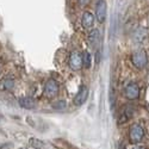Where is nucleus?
<instances>
[{
	"label": "nucleus",
	"mask_w": 149,
	"mask_h": 149,
	"mask_svg": "<svg viewBox=\"0 0 149 149\" xmlns=\"http://www.w3.org/2000/svg\"><path fill=\"white\" fill-rule=\"evenodd\" d=\"M143 136H144V131L141 125H139V124L131 125V128L129 130V141L131 143H134V144L140 143L143 140Z\"/></svg>",
	"instance_id": "nucleus-1"
},
{
	"label": "nucleus",
	"mask_w": 149,
	"mask_h": 149,
	"mask_svg": "<svg viewBox=\"0 0 149 149\" xmlns=\"http://www.w3.org/2000/svg\"><path fill=\"white\" fill-rule=\"evenodd\" d=\"M131 62L136 68H144L147 62H148V57L144 50H136L132 55H131Z\"/></svg>",
	"instance_id": "nucleus-2"
},
{
	"label": "nucleus",
	"mask_w": 149,
	"mask_h": 149,
	"mask_svg": "<svg viewBox=\"0 0 149 149\" xmlns=\"http://www.w3.org/2000/svg\"><path fill=\"white\" fill-rule=\"evenodd\" d=\"M58 93V84L54 79H49L44 85V95L47 98H55Z\"/></svg>",
	"instance_id": "nucleus-3"
},
{
	"label": "nucleus",
	"mask_w": 149,
	"mask_h": 149,
	"mask_svg": "<svg viewBox=\"0 0 149 149\" xmlns=\"http://www.w3.org/2000/svg\"><path fill=\"white\" fill-rule=\"evenodd\" d=\"M69 67L73 70H80L82 67V55L78 52H73L69 56Z\"/></svg>",
	"instance_id": "nucleus-4"
},
{
	"label": "nucleus",
	"mask_w": 149,
	"mask_h": 149,
	"mask_svg": "<svg viewBox=\"0 0 149 149\" xmlns=\"http://www.w3.org/2000/svg\"><path fill=\"white\" fill-rule=\"evenodd\" d=\"M87 98H88V88H87V86L82 85L80 87V90L78 91L77 95L74 97V104H75L77 106H81L86 103Z\"/></svg>",
	"instance_id": "nucleus-5"
},
{
	"label": "nucleus",
	"mask_w": 149,
	"mask_h": 149,
	"mask_svg": "<svg viewBox=\"0 0 149 149\" xmlns=\"http://www.w3.org/2000/svg\"><path fill=\"white\" fill-rule=\"evenodd\" d=\"M95 17L99 23H104L106 19V3L105 0H98L95 5Z\"/></svg>",
	"instance_id": "nucleus-6"
},
{
	"label": "nucleus",
	"mask_w": 149,
	"mask_h": 149,
	"mask_svg": "<svg viewBox=\"0 0 149 149\" xmlns=\"http://www.w3.org/2000/svg\"><path fill=\"white\" fill-rule=\"evenodd\" d=\"M124 95L128 99H130V100L137 99L140 97V87L137 86V84H135V82L129 84L125 87V90H124Z\"/></svg>",
	"instance_id": "nucleus-7"
},
{
	"label": "nucleus",
	"mask_w": 149,
	"mask_h": 149,
	"mask_svg": "<svg viewBox=\"0 0 149 149\" xmlns=\"http://www.w3.org/2000/svg\"><path fill=\"white\" fill-rule=\"evenodd\" d=\"M134 115V107L132 106H124L120 111V113H119V117L117 119V123L118 124H123V123H125L128 122Z\"/></svg>",
	"instance_id": "nucleus-8"
},
{
	"label": "nucleus",
	"mask_w": 149,
	"mask_h": 149,
	"mask_svg": "<svg viewBox=\"0 0 149 149\" xmlns=\"http://www.w3.org/2000/svg\"><path fill=\"white\" fill-rule=\"evenodd\" d=\"M19 105L23 107V109H26V110H32L37 106V103L33 100L32 98L30 97H24V98H20L18 100Z\"/></svg>",
	"instance_id": "nucleus-9"
},
{
	"label": "nucleus",
	"mask_w": 149,
	"mask_h": 149,
	"mask_svg": "<svg viewBox=\"0 0 149 149\" xmlns=\"http://www.w3.org/2000/svg\"><path fill=\"white\" fill-rule=\"evenodd\" d=\"M81 24L85 29H91L94 24V16L91 12H85L82 15V19H81Z\"/></svg>",
	"instance_id": "nucleus-10"
},
{
	"label": "nucleus",
	"mask_w": 149,
	"mask_h": 149,
	"mask_svg": "<svg viewBox=\"0 0 149 149\" xmlns=\"http://www.w3.org/2000/svg\"><path fill=\"white\" fill-rule=\"evenodd\" d=\"M99 41H100V33H99V31L97 29L92 30L90 32V36H88V43H90V45L95 48L98 45Z\"/></svg>",
	"instance_id": "nucleus-11"
},
{
	"label": "nucleus",
	"mask_w": 149,
	"mask_h": 149,
	"mask_svg": "<svg viewBox=\"0 0 149 149\" xmlns=\"http://www.w3.org/2000/svg\"><path fill=\"white\" fill-rule=\"evenodd\" d=\"M147 37V31L143 29V28H140L136 30V32L134 33V40L137 41V42H142L144 41V38Z\"/></svg>",
	"instance_id": "nucleus-12"
},
{
	"label": "nucleus",
	"mask_w": 149,
	"mask_h": 149,
	"mask_svg": "<svg viewBox=\"0 0 149 149\" xmlns=\"http://www.w3.org/2000/svg\"><path fill=\"white\" fill-rule=\"evenodd\" d=\"M82 66L85 68H91V63H92V57H91V54L88 52H84L82 54Z\"/></svg>",
	"instance_id": "nucleus-13"
},
{
	"label": "nucleus",
	"mask_w": 149,
	"mask_h": 149,
	"mask_svg": "<svg viewBox=\"0 0 149 149\" xmlns=\"http://www.w3.org/2000/svg\"><path fill=\"white\" fill-rule=\"evenodd\" d=\"M29 143H30V146L33 147L35 149H47L45 143L42 142V141H40V140H37V139H31V140L29 141Z\"/></svg>",
	"instance_id": "nucleus-14"
},
{
	"label": "nucleus",
	"mask_w": 149,
	"mask_h": 149,
	"mask_svg": "<svg viewBox=\"0 0 149 149\" xmlns=\"http://www.w3.org/2000/svg\"><path fill=\"white\" fill-rule=\"evenodd\" d=\"M13 86H15L13 79L7 78V79L3 80V87H4V90H12V88H13Z\"/></svg>",
	"instance_id": "nucleus-15"
},
{
	"label": "nucleus",
	"mask_w": 149,
	"mask_h": 149,
	"mask_svg": "<svg viewBox=\"0 0 149 149\" xmlns=\"http://www.w3.org/2000/svg\"><path fill=\"white\" fill-rule=\"evenodd\" d=\"M66 102L65 100H57V102H54L53 104H52V106L54 107V109H56V110H62V109H65L66 107Z\"/></svg>",
	"instance_id": "nucleus-16"
},
{
	"label": "nucleus",
	"mask_w": 149,
	"mask_h": 149,
	"mask_svg": "<svg viewBox=\"0 0 149 149\" xmlns=\"http://www.w3.org/2000/svg\"><path fill=\"white\" fill-rule=\"evenodd\" d=\"M90 3V0H79V4L81 5V6H86Z\"/></svg>",
	"instance_id": "nucleus-17"
},
{
	"label": "nucleus",
	"mask_w": 149,
	"mask_h": 149,
	"mask_svg": "<svg viewBox=\"0 0 149 149\" xmlns=\"http://www.w3.org/2000/svg\"><path fill=\"white\" fill-rule=\"evenodd\" d=\"M134 149H146V148L142 146H137V147H134Z\"/></svg>",
	"instance_id": "nucleus-18"
}]
</instances>
